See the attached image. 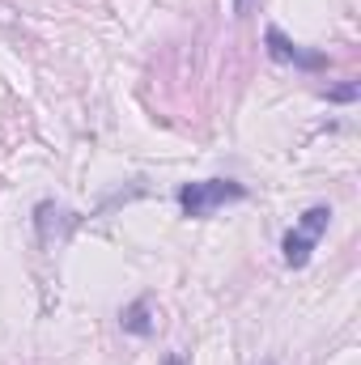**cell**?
I'll return each instance as SVG.
<instances>
[{
    "mask_svg": "<svg viewBox=\"0 0 361 365\" xmlns=\"http://www.w3.org/2000/svg\"><path fill=\"white\" fill-rule=\"evenodd\" d=\"M247 200V187L234 179H204V182H183L179 187V208L187 217H213L225 204Z\"/></svg>",
    "mask_w": 361,
    "mask_h": 365,
    "instance_id": "obj_1",
    "label": "cell"
},
{
    "mask_svg": "<svg viewBox=\"0 0 361 365\" xmlns=\"http://www.w3.org/2000/svg\"><path fill=\"white\" fill-rule=\"evenodd\" d=\"M327 221H332V208H327V204H315V208H306V212H302V221H298V225L285 234V242H280V251H285V264H289V268H306V264H310V251L319 247V238H323Z\"/></svg>",
    "mask_w": 361,
    "mask_h": 365,
    "instance_id": "obj_2",
    "label": "cell"
},
{
    "mask_svg": "<svg viewBox=\"0 0 361 365\" xmlns=\"http://www.w3.org/2000/svg\"><path fill=\"white\" fill-rule=\"evenodd\" d=\"M264 43H268V56L276 60V64H298V68H323V64H327V56L302 51L293 38H285L280 26H268V30H264Z\"/></svg>",
    "mask_w": 361,
    "mask_h": 365,
    "instance_id": "obj_3",
    "label": "cell"
},
{
    "mask_svg": "<svg viewBox=\"0 0 361 365\" xmlns=\"http://www.w3.org/2000/svg\"><path fill=\"white\" fill-rule=\"evenodd\" d=\"M34 225H39V238L51 247V242H64V238L77 230V212L56 208V204H39V208H34Z\"/></svg>",
    "mask_w": 361,
    "mask_h": 365,
    "instance_id": "obj_4",
    "label": "cell"
},
{
    "mask_svg": "<svg viewBox=\"0 0 361 365\" xmlns=\"http://www.w3.org/2000/svg\"><path fill=\"white\" fill-rule=\"evenodd\" d=\"M119 327L128 331V336H153V302L149 297H136L132 306H123V314H119Z\"/></svg>",
    "mask_w": 361,
    "mask_h": 365,
    "instance_id": "obj_5",
    "label": "cell"
},
{
    "mask_svg": "<svg viewBox=\"0 0 361 365\" xmlns=\"http://www.w3.org/2000/svg\"><path fill=\"white\" fill-rule=\"evenodd\" d=\"M357 81H345V86H336V90H327V102H353L357 98Z\"/></svg>",
    "mask_w": 361,
    "mask_h": 365,
    "instance_id": "obj_6",
    "label": "cell"
},
{
    "mask_svg": "<svg viewBox=\"0 0 361 365\" xmlns=\"http://www.w3.org/2000/svg\"><path fill=\"white\" fill-rule=\"evenodd\" d=\"M251 4H255V0H234V17H243V13H247Z\"/></svg>",
    "mask_w": 361,
    "mask_h": 365,
    "instance_id": "obj_7",
    "label": "cell"
},
{
    "mask_svg": "<svg viewBox=\"0 0 361 365\" xmlns=\"http://www.w3.org/2000/svg\"><path fill=\"white\" fill-rule=\"evenodd\" d=\"M166 365H187V357H183V353H171V357H166Z\"/></svg>",
    "mask_w": 361,
    "mask_h": 365,
    "instance_id": "obj_8",
    "label": "cell"
}]
</instances>
